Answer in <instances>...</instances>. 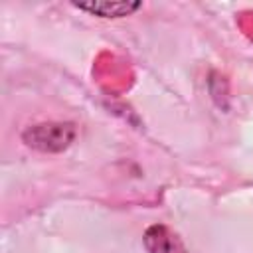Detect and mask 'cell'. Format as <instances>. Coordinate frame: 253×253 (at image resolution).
Returning <instances> with one entry per match:
<instances>
[{
	"label": "cell",
	"mask_w": 253,
	"mask_h": 253,
	"mask_svg": "<svg viewBox=\"0 0 253 253\" xmlns=\"http://www.w3.org/2000/svg\"><path fill=\"white\" fill-rule=\"evenodd\" d=\"M73 123H42L28 126L22 134L24 142L42 152H61L75 138Z\"/></svg>",
	"instance_id": "cell-1"
},
{
	"label": "cell",
	"mask_w": 253,
	"mask_h": 253,
	"mask_svg": "<svg viewBox=\"0 0 253 253\" xmlns=\"http://www.w3.org/2000/svg\"><path fill=\"white\" fill-rule=\"evenodd\" d=\"M142 243L148 253H186L182 239L166 225L156 223L144 231Z\"/></svg>",
	"instance_id": "cell-2"
},
{
	"label": "cell",
	"mask_w": 253,
	"mask_h": 253,
	"mask_svg": "<svg viewBox=\"0 0 253 253\" xmlns=\"http://www.w3.org/2000/svg\"><path fill=\"white\" fill-rule=\"evenodd\" d=\"M79 10L91 12L101 18H123L140 8V2H75Z\"/></svg>",
	"instance_id": "cell-3"
}]
</instances>
